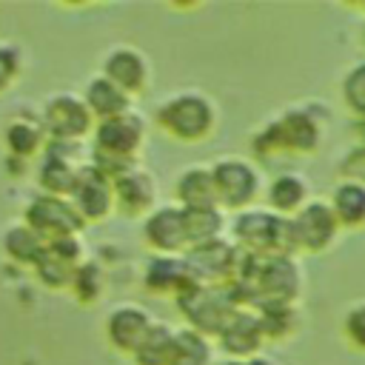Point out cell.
<instances>
[{"label":"cell","instance_id":"9a60e30c","mask_svg":"<svg viewBox=\"0 0 365 365\" xmlns=\"http://www.w3.org/2000/svg\"><path fill=\"white\" fill-rule=\"evenodd\" d=\"M103 74L120 86L125 94H137L143 91V86L148 83V66H145V57L131 48V46H117L108 51L106 63H103Z\"/></svg>","mask_w":365,"mask_h":365},{"label":"cell","instance_id":"836d02e7","mask_svg":"<svg viewBox=\"0 0 365 365\" xmlns=\"http://www.w3.org/2000/svg\"><path fill=\"white\" fill-rule=\"evenodd\" d=\"M245 365H277V362H274V359H268V356H259V354H257V356L245 359Z\"/></svg>","mask_w":365,"mask_h":365},{"label":"cell","instance_id":"44dd1931","mask_svg":"<svg viewBox=\"0 0 365 365\" xmlns=\"http://www.w3.org/2000/svg\"><path fill=\"white\" fill-rule=\"evenodd\" d=\"M305 194H308V188L299 174H279L268 188L271 211H277L282 217H294L305 205Z\"/></svg>","mask_w":365,"mask_h":365},{"label":"cell","instance_id":"484cf974","mask_svg":"<svg viewBox=\"0 0 365 365\" xmlns=\"http://www.w3.org/2000/svg\"><path fill=\"white\" fill-rule=\"evenodd\" d=\"M185 211V231H188V248L202 245L208 240L220 237L222 228V211L217 205L211 208H182Z\"/></svg>","mask_w":365,"mask_h":365},{"label":"cell","instance_id":"cb8c5ba5","mask_svg":"<svg viewBox=\"0 0 365 365\" xmlns=\"http://www.w3.org/2000/svg\"><path fill=\"white\" fill-rule=\"evenodd\" d=\"M3 248H6V254L14 257L17 262H29V265H34V262L40 259L43 248H46V240H43L34 228H29L26 222H20V225H11V228L6 231V237H3Z\"/></svg>","mask_w":365,"mask_h":365},{"label":"cell","instance_id":"d590c367","mask_svg":"<svg viewBox=\"0 0 365 365\" xmlns=\"http://www.w3.org/2000/svg\"><path fill=\"white\" fill-rule=\"evenodd\" d=\"M362 148H365V145H362Z\"/></svg>","mask_w":365,"mask_h":365},{"label":"cell","instance_id":"1f68e13d","mask_svg":"<svg viewBox=\"0 0 365 365\" xmlns=\"http://www.w3.org/2000/svg\"><path fill=\"white\" fill-rule=\"evenodd\" d=\"M345 334L356 348H365V302L354 305L345 314Z\"/></svg>","mask_w":365,"mask_h":365},{"label":"cell","instance_id":"5bb4252c","mask_svg":"<svg viewBox=\"0 0 365 365\" xmlns=\"http://www.w3.org/2000/svg\"><path fill=\"white\" fill-rule=\"evenodd\" d=\"M145 240L157 251H180L188 245V231H185V211L182 205H160L148 214L145 220Z\"/></svg>","mask_w":365,"mask_h":365},{"label":"cell","instance_id":"d4e9b609","mask_svg":"<svg viewBox=\"0 0 365 365\" xmlns=\"http://www.w3.org/2000/svg\"><path fill=\"white\" fill-rule=\"evenodd\" d=\"M168 365H211V348H208L205 336L194 328L177 331Z\"/></svg>","mask_w":365,"mask_h":365},{"label":"cell","instance_id":"e0dca14e","mask_svg":"<svg viewBox=\"0 0 365 365\" xmlns=\"http://www.w3.org/2000/svg\"><path fill=\"white\" fill-rule=\"evenodd\" d=\"M154 197H157V188H154V177L148 171L134 165L125 174L114 177V200L120 202L123 211H128V214L148 211Z\"/></svg>","mask_w":365,"mask_h":365},{"label":"cell","instance_id":"2e32d148","mask_svg":"<svg viewBox=\"0 0 365 365\" xmlns=\"http://www.w3.org/2000/svg\"><path fill=\"white\" fill-rule=\"evenodd\" d=\"M262 339L265 336H262V328H259V317L251 314V311H242V308L220 331L222 348L234 356H257V348H259Z\"/></svg>","mask_w":365,"mask_h":365},{"label":"cell","instance_id":"e575fe53","mask_svg":"<svg viewBox=\"0 0 365 365\" xmlns=\"http://www.w3.org/2000/svg\"><path fill=\"white\" fill-rule=\"evenodd\" d=\"M214 365H245V359H222V362H214Z\"/></svg>","mask_w":365,"mask_h":365},{"label":"cell","instance_id":"8992f818","mask_svg":"<svg viewBox=\"0 0 365 365\" xmlns=\"http://www.w3.org/2000/svg\"><path fill=\"white\" fill-rule=\"evenodd\" d=\"M26 225L34 228L46 242L80 234L86 225V217L77 211V205L68 197H54V194H40L29 202L23 214Z\"/></svg>","mask_w":365,"mask_h":365},{"label":"cell","instance_id":"7a4b0ae2","mask_svg":"<svg viewBox=\"0 0 365 365\" xmlns=\"http://www.w3.org/2000/svg\"><path fill=\"white\" fill-rule=\"evenodd\" d=\"M143 140V120L134 111L103 120L94 137V165L111 180L134 168V151Z\"/></svg>","mask_w":365,"mask_h":365},{"label":"cell","instance_id":"d6a6232c","mask_svg":"<svg viewBox=\"0 0 365 365\" xmlns=\"http://www.w3.org/2000/svg\"><path fill=\"white\" fill-rule=\"evenodd\" d=\"M20 71V51L14 46H0V91L17 77Z\"/></svg>","mask_w":365,"mask_h":365},{"label":"cell","instance_id":"ba28073f","mask_svg":"<svg viewBox=\"0 0 365 365\" xmlns=\"http://www.w3.org/2000/svg\"><path fill=\"white\" fill-rule=\"evenodd\" d=\"M91 117L94 114L88 111L83 97L63 91V94L48 97L46 111H43V128L51 134V140L74 143L91 128Z\"/></svg>","mask_w":365,"mask_h":365},{"label":"cell","instance_id":"4316f807","mask_svg":"<svg viewBox=\"0 0 365 365\" xmlns=\"http://www.w3.org/2000/svg\"><path fill=\"white\" fill-rule=\"evenodd\" d=\"M171 348H174V331L163 322H154L145 342L137 348L134 359H137V365H168L171 362Z\"/></svg>","mask_w":365,"mask_h":365},{"label":"cell","instance_id":"52a82bcc","mask_svg":"<svg viewBox=\"0 0 365 365\" xmlns=\"http://www.w3.org/2000/svg\"><path fill=\"white\" fill-rule=\"evenodd\" d=\"M185 259H188L194 279H200L205 285H217V279H220V285H222L240 274L242 251L217 237V240H208L202 245H191Z\"/></svg>","mask_w":365,"mask_h":365},{"label":"cell","instance_id":"8fae6325","mask_svg":"<svg viewBox=\"0 0 365 365\" xmlns=\"http://www.w3.org/2000/svg\"><path fill=\"white\" fill-rule=\"evenodd\" d=\"M68 200L77 205V211L86 217V222L88 220H100L117 202L114 200V180L108 174H103L94 163L80 165L77 182H74V191H71Z\"/></svg>","mask_w":365,"mask_h":365},{"label":"cell","instance_id":"d6986e66","mask_svg":"<svg viewBox=\"0 0 365 365\" xmlns=\"http://www.w3.org/2000/svg\"><path fill=\"white\" fill-rule=\"evenodd\" d=\"M83 100H86L88 111L100 117V123H103V120H111V117H120V114L128 111V94H125L120 86H114L106 74L94 77V80L86 86V97H83Z\"/></svg>","mask_w":365,"mask_h":365},{"label":"cell","instance_id":"7c38bea8","mask_svg":"<svg viewBox=\"0 0 365 365\" xmlns=\"http://www.w3.org/2000/svg\"><path fill=\"white\" fill-rule=\"evenodd\" d=\"M291 222H294V234H297L299 248H308V251H325L334 242L336 228H339V220H336L334 208L322 200L305 202L291 217Z\"/></svg>","mask_w":365,"mask_h":365},{"label":"cell","instance_id":"30bf717a","mask_svg":"<svg viewBox=\"0 0 365 365\" xmlns=\"http://www.w3.org/2000/svg\"><path fill=\"white\" fill-rule=\"evenodd\" d=\"M214 174V185H217V202L225 208H240L248 205L257 197L259 180L251 163L237 160V157H225L217 165H211Z\"/></svg>","mask_w":365,"mask_h":365},{"label":"cell","instance_id":"3957f363","mask_svg":"<svg viewBox=\"0 0 365 365\" xmlns=\"http://www.w3.org/2000/svg\"><path fill=\"white\" fill-rule=\"evenodd\" d=\"M177 305L185 314V319L191 322L194 331L205 334H220L225 328V322L240 311L231 288L222 285H205L200 279H194L191 285H185L177 294Z\"/></svg>","mask_w":365,"mask_h":365},{"label":"cell","instance_id":"ac0fdd59","mask_svg":"<svg viewBox=\"0 0 365 365\" xmlns=\"http://www.w3.org/2000/svg\"><path fill=\"white\" fill-rule=\"evenodd\" d=\"M194 282V274L188 268V259L185 257H177V254H163V257H154L148 265H145V285L151 291H171L174 297Z\"/></svg>","mask_w":365,"mask_h":365},{"label":"cell","instance_id":"f546056e","mask_svg":"<svg viewBox=\"0 0 365 365\" xmlns=\"http://www.w3.org/2000/svg\"><path fill=\"white\" fill-rule=\"evenodd\" d=\"M342 97L359 120H365V63H356L342 80Z\"/></svg>","mask_w":365,"mask_h":365},{"label":"cell","instance_id":"ffe728a7","mask_svg":"<svg viewBox=\"0 0 365 365\" xmlns=\"http://www.w3.org/2000/svg\"><path fill=\"white\" fill-rule=\"evenodd\" d=\"M177 200L182 202V208H211L217 205V185H214V174L211 168H188L182 171V177L177 180Z\"/></svg>","mask_w":365,"mask_h":365},{"label":"cell","instance_id":"7402d4cb","mask_svg":"<svg viewBox=\"0 0 365 365\" xmlns=\"http://www.w3.org/2000/svg\"><path fill=\"white\" fill-rule=\"evenodd\" d=\"M331 208L339 220V225H362L365 222V182L356 180H345L342 185H336Z\"/></svg>","mask_w":365,"mask_h":365},{"label":"cell","instance_id":"6da1fadb","mask_svg":"<svg viewBox=\"0 0 365 365\" xmlns=\"http://www.w3.org/2000/svg\"><path fill=\"white\" fill-rule=\"evenodd\" d=\"M234 237L242 251L259 257H291L299 248L291 217H282L271 208L242 211L234 220Z\"/></svg>","mask_w":365,"mask_h":365},{"label":"cell","instance_id":"4fadbf2b","mask_svg":"<svg viewBox=\"0 0 365 365\" xmlns=\"http://www.w3.org/2000/svg\"><path fill=\"white\" fill-rule=\"evenodd\" d=\"M154 328V319L145 308L140 305H120L108 314V339L114 342V348L125 351V354H137V348L145 342L148 331Z\"/></svg>","mask_w":365,"mask_h":365},{"label":"cell","instance_id":"603a6c76","mask_svg":"<svg viewBox=\"0 0 365 365\" xmlns=\"http://www.w3.org/2000/svg\"><path fill=\"white\" fill-rule=\"evenodd\" d=\"M77 171H80V165H71L66 157L46 154V160L40 165V185L46 188V194L71 197L74 182H77Z\"/></svg>","mask_w":365,"mask_h":365},{"label":"cell","instance_id":"83f0119b","mask_svg":"<svg viewBox=\"0 0 365 365\" xmlns=\"http://www.w3.org/2000/svg\"><path fill=\"white\" fill-rule=\"evenodd\" d=\"M259 328H262V336L268 339H279L285 334L294 331L297 325V311L291 302H268V305H259Z\"/></svg>","mask_w":365,"mask_h":365},{"label":"cell","instance_id":"5b68a950","mask_svg":"<svg viewBox=\"0 0 365 365\" xmlns=\"http://www.w3.org/2000/svg\"><path fill=\"white\" fill-rule=\"evenodd\" d=\"M317 143H319V125H317L314 114L285 111L265 131L257 134L254 151L259 157H271L279 151H314Z\"/></svg>","mask_w":365,"mask_h":365},{"label":"cell","instance_id":"277c9868","mask_svg":"<svg viewBox=\"0 0 365 365\" xmlns=\"http://www.w3.org/2000/svg\"><path fill=\"white\" fill-rule=\"evenodd\" d=\"M160 125L177 140H202L214 128V106L197 91H182L157 108Z\"/></svg>","mask_w":365,"mask_h":365},{"label":"cell","instance_id":"9c48e42d","mask_svg":"<svg viewBox=\"0 0 365 365\" xmlns=\"http://www.w3.org/2000/svg\"><path fill=\"white\" fill-rule=\"evenodd\" d=\"M80 265H83V242H80L77 234L46 242L40 259L34 262L37 277L48 288H66V285H71Z\"/></svg>","mask_w":365,"mask_h":365},{"label":"cell","instance_id":"f1b7e54d","mask_svg":"<svg viewBox=\"0 0 365 365\" xmlns=\"http://www.w3.org/2000/svg\"><path fill=\"white\" fill-rule=\"evenodd\" d=\"M40 137H43V125L37 123H29V120H14L9 128H6V145L14 157H29L37 145H40Z\"/></svg>","mask_w":365,"mask_h":365},{"label":"cell","instance_id":"4dcf8cb0","mask_svg":"<svg viewBox=\"0 0 365 365\" xmlns=\"http://www.w3.org/2000/svg\"><path fill=\"white\" fill-rule=\"evenodd\" d=\"M71 285H74V291H77L80 299L91 302V299L97 297V291H100V274H97V265H94V262H83V265L77 268Z\"/></svg>","mask_w":365,"mask_h":365}]
</instances>
